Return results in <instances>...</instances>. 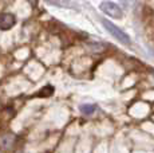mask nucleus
I'll use <instances>...</instances> for the list:
<instances>
[{
  "label": "nucleus",
  "mask_w": 154,
  "mask_h": 153,
  "mask_svg": "<svg viewBox=\"0 0 154 153\" xmlns=\"http://www.w3.org/2000/svg\"><path fill=\"white\" fill-rule=\"evenodd\" d=\"M100 22H102L103 27L106 28V31H107L112 38H115V39L119 40V42H121V43H123V45H130V43H131V39H130L129 35H127L125 31L121 30L119 27H117V26H115L114 23H111L110 20L102 19Z\"/></svg>",
  "instance_id": "f257e3e1"
},
{
  "label": "nucleus",
  "mask_w": 154,
  "mask_h": 153,
  "mask_svg": "<svg viewBox=\"0 0 154 153\" xmlns=\"http://www.w3.org/2000/svg\"><path fill=\"white\" fill-rule=\"evenodd\" d=\"M99 8L102 12H105L106 15L114 17V19H121L123 16L122 12V8L114 2H110V0H105L99 4Z\"/></svg>",
  "instance_id": "f03ea898"
},
{
  "label": "nucleus",
  "mask_w": 154,
  "mask_h": 153,
  "mask_svg": "<svg viewBox=\"0 0 154 153\" xmlns=\"http://www.w3.org/2000/svg\"><path fill=\"white\" fill-rule=\"evenodd\" d=\"M15 23H16V19L12 14H0V30H10L15 26Z\"/></svg>",
  "instance_id": "7ed1b4c3"
},
{
  "label": "nucleus",
  "mask_w": 154,
  "mask_h": 153,
  "mask_svg": "<svg viewBox=\"0 0 154 153\" xmlns=\"http://www.w3.org/2000/svg\"><path fill=\"white\" fill-rule=\"evenodd\" d=\"M15 142V137L12 134H4L0 137V146L4 149H11Z\"/></svg>",
  "instance_id": "20e7f679"
},
{
  "label": "nucleus",
  "mask_w": 154,
  "mask_h": 153,
  "mask_svg": "<svg viewBox=\"0 0 154 153\" xmlns=\"http://www.w3.org/2000/svg\"><path fill=\"white\" fill-rule=\"evenodd\" d=\"M44 2L51 5H55V7H59V8H72L74 7V3L71 0H44Z\"/></svg>",
  "instance_id": "39448f33"
},
{
  "label": "nucleus",
  "mask_w": 154,
  "mask_h": 153,
  "mask_svg": "<svg viewBox=\"0 0 154 153\" xmlns=\"http://www.w3.org/2000/svg\"><path fill=\"white\" fill-rule=\"evenodd\" d=\"M81 111L83 114H91V113H94V111H95V105H91V104H85V105H82L81 108Z\"/></svg>",
  "instance_id": "423d86ee"
},
{
  "label": "nucleus",
  "mask_w": 154,
  "mask_h": 153,
  "mask_svg": "<svg viewBox=\"0 0 154 153\" xmlns=\"http://www.w3.org/2000/svg\"><path fill=\"white\" fill-rule=\"evenodd\" d=\"M54 93V87L52 86H44L42 90H40L39 94H42V95H51V94Z\"/></svg>",
  "instance_id": "0eeeda50"
},
{
  "label": "nucleus",
  "mask_w": 154,
  "mask_h": 153,
  "mask_svg": "<svg viewBox=\"0 0 154 153\" xmlns=\"http://www.w3.org/2000/svg\"><path fill=\"white\" fill-rule=\"evenodd\" d=\"M153 75H154V71H153Z\"/></svg>",
  "instance_id": "6e6552de"
}]
</instances>
